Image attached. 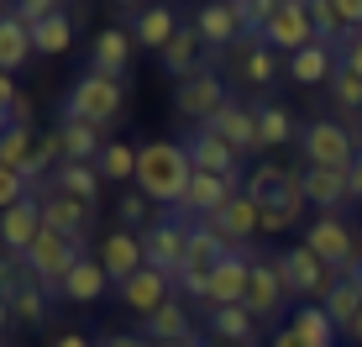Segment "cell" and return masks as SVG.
Here are the masks:
<instances>
[{
  "instance_id": "16",
  "label": "cell",
  "mask_w": 362,
  "mask_h": 347,
  "mask_svg": "<svg viewBox=\"0 0 362 347\" xmlns=\"http://www.w3.org/2000/svg\"><path fill=\"white\" fill-rule=\"evenodd\" d=\"M194 32L205 37L210 53H231L242 42V16H236V6H226V0H205L199 16H194Z\"/></svg>"
},
{
  "instance_id": "35",
  "label": "cell",
  "mask_w": 362,
  "mask_h": 347,
  "mask_svg": "<svg viewBox=\"0 0 362 347\" xmlns=\"http://www.w3.org/2000/svg\"><path fill=\"white\" fill-rule=\"evenodd\" d=\"M32 47L42 58H64L74 47V11H58V16L37 21V27H32Z\"/></svg>"
},
{
  "instance_id": "61",
  "label": "cell",
  "mask_w": 362,
  "mask_h": 347,
  "mask_svg": "<svg viewBox=\"0 0 362 347\" xmlns=\"http://www.w3.org/2000/svg\"><path fill=\"white\" fill-rule=\"evenodd\" d=\"M226 6H242V0H226Z\"/></svg>"
},
{
  "instance_id": "57",
  "label": "cell",
  "mask_w": 362,
  "mask_h": 347,
  "mask_svg": "<svg viewBox=\"0 0 362 347\" xmlns=\"http://www.w3.org/2000/svg\"><path fill=\"white\" fill-rule=\"evenodd\" d=\"M116 6H121V11H136V0H116Z\"/></svg>"
},
{
  "instance_id": "20",
  "label": "cell",
  "mask_w": 362,
  "mask_h": 347,
  "mask_svg": "<svg viewBox=\"0 0 362 347\" xmlns=\"http://www.w3.org/2000/svg\"><path fill=\"white\" fill-rule=\"evenodd\" d=\"M158 64H163V74H173V79H189V74L216 64V53L205 47V37H199L194 27H179V37L158 53Z\"/></svg>"
},
{
  "instance_id": "29",
  "label": "cell",
  "mask_w": 362,
  "mask_h": 347,
  "mask_svg": "<svg viewBox=\"0 0 362 347\" xmlns=\"http://www.w3.org/2000/svg\"><path fill=\"white\" fill-rule=\"evenodd\" d=\"M105 284H110V274L100 268V258L84 253L79 263H74V274L58 284V295H64V300H74V305H95L100 295H105Z\"/></svg>"
},
{
  "instance_id": "17",
  "label": "cell",
  "mask_w": 362,
  "mask_h": 347,
  "mask_svg": "<svg viewBox=\"0 0 362 347\" xmlns=\"http://www.w3.org/2000/svg\"><path fill=\"white\" fill-rule=\"evenodd\" d=\"M37 232H42V200H37V195L16 200L11 210H0V247H6V253L21 258L37 242Z\"/></svg>"
},
{
  "instance_id": "42",
  "label": "cell",
  "mask_w": 362,
  "mask_h": 347,
  "mask_svg": "<svg viewBox=\"0 0 362 347\" xmlns=\"http://www.w3.org/2000/svg\"><path fill=\"white\" fill-rule=\"evenodd\" d=\"M331 101H336V110H346V116H357L362 110V74H352L341 64V58H336V74H331Z\"/></svg>"
},
{
  "instance_id": "4",
  "label": "cell",
  "mask_w": 362,
  "mask_h": 347,
  "mask_svg": "<svg viewBox=\"0 0 362 347\" xmlns=\"http://www.w3.org/2000/svg\"><path fill=\"white\" fill-rule=\"evenodd\" d=\"M79 258H84V242H74V237H64V232L42 227V232H37V242L21 253V263H27V274L42 284V290H58V284L74 274Z\"/></svg>"
},
{
  "instance_id": "44",
  "label": "cell",
  "mask_w": 362,
  "mask_h": 347,
  "mask_svg": "<svg viewBox=\"0 0 362 347\" xmlns=\"http://www.w3.org/2000/svg\"><path fill=\"white\" fill-rule=\"evenodd\" d=\"M16 121H32V110H27V101H21V90L11 84V74H0V137H6Z\"/></svg>"
},
{
  "instance_id": "9",
  "label": "cell",
  "mask_w": 362,
  "mask_h": 347,
  "mask_svg": "<svg viewBox=\"0 0 362 347\" xmlns=\"http://www.w3.org/2000/svg\"><path fill=\"white\" fill-rule=\"evenodd\" d=\"M226 101L231 95H226V84H221L216 69H199V74H189V79H179V90H173V110H179L184 121H194V127H205Z\"/></svg>"
},
{
  "instance_id": "54",
  "label": "cell",
  "mask_w": 362,
  "mask_h": 347,
  "mask_svg": "<svg viewBox=\"0 0 362 347\" xmlns=\"http://www.w3.org/2000/svg\"><path fill=\"white\" fill-rule=\"evenodd\" d=\"M53 347H90V337H84V331H64Z\"/></svg>"
},
{
  "instance_id": "28",
  "label": "cell",
  "mask_w": 362,
  "mask_h": 347,
  "mask_svg": "<svg viewBox=\"0 0 362 347\" xmlns=\"http://www.w3.org/2000/svg\"><path fill=\"white\" fill-rule=\"evenodd\" d=\"M210 337L231 347H257V316L247 305H216L210 311Z\"/></svg>"
},
{
  "instance_id": "14",
  "label": "cell",
  "mask_w": 362,
  "mask_h": 347,
  "mask_svg": "<svg viewBox=\"0 0 362 347\" xmlns=\"http://www.w3.org/2000/svg\"><path fill=\"white\" fill-rule=\"evenodd\" d=\"M263 42L273 47V53H299V47H310V42H320L315 27H310V11H305V0H284L279 6V16L263 27Z\"/></svg>"
},
{
  "instance_id": "49",
  "label": "cell",
  "mask_w": 362,
  "mask_h": 347,
  "mask_svg": "<svg viewBox=\"0 0 362 347\" xmlns=\"http://www.w3.org/2000/svg\"><path fill=\"white\" fill-rule=\"evenodd\" d=\"M336 58H341V64L352 69V74H362V32H352V37H346V42L336 47Z\"/></svg>"
},
{
  "instance_id": "55",
  "label": "cell",
  "mask_w": 362,
  "mask_h": 347,
  "mask_svg": "<svg viewBox=\"0 0 362 347\" xmlns=\"http://www.w3.org/2000/svg\"><path fill=\"white\" fill-rule=\"evenodd\" d=\"M11 321H16V316H11V300H0V331H6Z\"/></svg>"
},
{
  "instance_id": "23",
  "label": "cell",
  "mask_w": 362,
  "mask_h": 347,
  "mask_svg": "<svg viewBox=\"0 0 362 347\" xmlns=\"http://www.w3.org/2000/svg\"><path fill=\"white\" fill-rule=\"evenodd\" d=\"M205 127H210V132H221V137H226L236 153H257V147H263V142H257V106L226 101V106L216 110V116L205 121Z\"/></svg>"
},
{
  "instance_id": "52",
  "label": "cell",
  "mask_w": 362,
  "mask_h": 347,
  "mask_svg": "<svg viewBox=\"0 0 362 347\" xmlns=\"http://www.w3.org/2000/svg\"><path fill=\"white\" fill-rule=\"evenodd\" d=\"M346 190H352V200L362 205V142H357V158H352V169H346Z\"/></svg>"
},
{
  "instance_id": "6",
  "label": "cell",
  "mask_w": 362,
  "mask_h": 347,
  "mask_svg": "<svg viewBox=\"0 0 362 347\" xmlns=\"http://www.w3.org/2000/svg\"><path fill=\"white\" fill-rule=\"evenodd\" d=\"M305 247L320 258V263L331 268L336 279L341 274H352V263L362 258V247H357V232L346 227V221H336V216H315L310 221V232H305Z\"/></svg>"
},
{
  "instance_id": "25",
  "label": "cell",
  "mask_w": 362,
  "mask_h": 347,
  "mask_svg": "<svg viewBox=\"0 0 362 347\" xmlns=\"http://www.w3.org/2000/svg\"><path fill=\"white\" fill-rule=\"evenodd\" d=\"M132 32L127 27H100L95 42H90V69L95 74H110V79H127V64H132Z\"/></svg>"
},
{
  "instance_id": "48",
  "label": "cell",
  "mask_w": 362,
  "mask_h": 347,
  "mask_svg": "<svg viewBox=\"0 0 362 347\" xmlns=\"http://www.w3.org/2000/svg\"><path fill=\"white\" fill-rule=\"evenodd\" d=\"M27 179H21V169H0V210H11L16 200H27Z\"/></svg>"
},
{
  "instance_id": "36",
  "label": "cell",
  "mask_w": 362,
  "mask_h": 347,
  "mask_svg": "<svg viewBox=\"0 0 362 347\" xmlns=\"http://www.w3.org/2000/svg\"><path fill=\"white\" fill-rule=\"evenodd\" d=\"M53 190H64V195H74V200L95 205L100 200V169L95 164H58L53 169Z\"/></svg>"
},
{
  "instance_id": "7",
  "label": "cell",
  "mask_w": 362,
  "mask_h": 347,
  "mask_svg": "<svg viewBox=\"0 0 362 347\" xmlns=\"http://www.w3.org/2000/svg\"><path fill=\"white\" fill-rule=\"evenodd\" d=\"M299 147H305L310 169H336V174H346L352 158H357V137H352V127H341V121H310Z\"/></svg>"
},
{
  "instance_id": "18",
  "label": "cell",
  "mask_w": 362,
  "mask_h": 347,
  "mask_svg": "<svg viewBox=\"0 0 362 347\" xmlns=\"http://www.w3.org/2000/svg\"><path fill=\"white\" fill-rule=\"evenodd\" d=\"M127 32H132V42H136V47H153V53H163V47L173 42V37H179V16H173V6L153 0V6L132 11Z\"/></svg>"
},
{
  "instance_id": "60",
  "label": "cell",
  "mask_w": 362,
  "mask_h": 347,
  "mask_svg": "<svg viewBox=\"0 0 362 347\" xmlns=\"http://www.w3.org/2000/svg\"><path fill=\"white\" fill-rule=\"evenodd\" d=\"M210 347H231V342H210Z\"/></svg>"
},
{
  "instance_id": "21",
  "label": "cell",
  "mask_w": 362,
  "mask_h": 347,
  "mask_svg": "<svg viewBox=\"0 0 362 347\" xmlns=\"http://www.w3.org/2000/svg\"><path fill=\"white\" fill-rule=\"evenodd\" d=\"M231 74L242 84H257V90H263V84L279 79V53H273L263 37H242V42L231 47Z\"/></svg>"
},
{
  "instance_id": "15",
  "label": "cell",
  "mask_w": 362,
  "mask_h": 347,
  "mask_svg": "<svg viewBox=\"0 0 362 347\" xmlns=\"http://www.w3.org/2000/svg\"><path fill=\"white\" fill-rule=\"evenodd\" d=\"M205 227H216V232H221V242H226L231 253H236V247L252 242V232H263V210H257V200H252L247 190H236L231 200H226V210H221V216H210Z\"/></svg>"
},
{
  "instance_id": "31",
  "label": "cell",
  "mask_w": 362,
  "mask_h": 347,
  "mask_svg": "<svg viewBox=\"0 0 362 347\" xmlns=\"http://www.w3.org/2000/svg\"><path fill=\"white\" fill-rule=\"evenodd\" d=\"M32 27L16 16H0V74H21L32 64Z\"/></svg>"
},
{
  "instance_id": "53",
  "label": "cell",
  "mask_w": 362,
  "mask_h": 347,
  "mask_svg": "<svg viewBox=\"0 0 362 347\" xmlns=\"http://www.w3.org/2000/svg\"><path fill=\"white\" fill-rule=\"evenodd\" d=\"M273 347H305V342L294 337V326H279V331H273Z\"/></svg>"
},
{
  "instance_id": "12",
  "label": "cell",
  "mask_w": 362,
  "mask_h": 347,
  "mask_svg": "<svg viewBox=\"0 0 362 347\" xmlns=\"http://www.w3.org/2000/svg\"><path fill=\"white\" fill-rule=\"evenodd\" d=\"M184 153L194 158V169L199 174H221V179H236V169H242V153L221 137V132H210V127H189L184 132Z\"/></svg>"
},
{
  "instance_id": "59",
  "label": "cell",
  "mask_w": 362,
  "mask_h": 347,
  "mask_svg": "<svg viewBox=\"0 0 362 347\" xmlns=\"http://www.w3.org/2000/svg\"><path fill=\"white\" fill-rule=\"evenodd\" d=\"M0 16H11V0H0Z\"/></svg>"
},
{
  "instance_id": "27",
  "label": "cell",
  "mask_w": 362,
  "mask_h": 347,
  "mask_svg": "<svg viewBox=\"0 0 362 347\" xmlns=\"http://www.w3.org/2000/svg\"><path fill=\"white\" fill-rule=\"evenodd\" d=\"M289 326H294V337L305 342V347H336V342H341V326L331 321V311H326L320 300H310V305H294Z\"/></svg>"
},
{
  "instance_id": "5",
  "label": "cell",
  "mask_w": 362,
  "mask_h": 347,
  "mask_svg": "<svg viewBox=\"0 0 362 347\" xmlns=\"http://www.w3.org/2000/svg\"><path fill=\"white\" fill-rule=\"evenodd\" d=\"M273 258H279V274H284V284H289V300L310 305V300H326V295H331L336 274L310 253L305 242H299V247H279Z\"/></svg>"
},
{
  "instance_id": "30",
  "label": "cell",
  "mask_w": 362,
  "mask_h": 347,
  "mask_svg": "<svg viewBox=\"0 0 362 347\" xmlns=\"http://www.w3.org/2000/svg\"><path fill=\"white\" fill-rule=\"evenodd\" d=\"M142 337H147V342H173V347H184V342L194 337V326H189V311L179 305V295H173V300L163 305V311H153V316L142 321Z\"/></svg>"
},
{
  "instance_id": "34",
  "label": "cell",
  "mask_w": 362,
  "mask_h": 347,
  "mask_svg": "<svg viewBox=\"0 0 362 347\" xmlns=\"http://www.w3.org/2000/svg\"><path fill=\"white\" fill-rule=\"evenodd\" d=\"M100 127H84V121H64L58 127V153H64V164H95L100 158Z\"/></svg>"
},
{
  "instance_id": "45",
  "label": "cell",
  "mask_w": 362,
  "mask_h": 347,
  "mask_svg": "<svg viewBox=\"0 0 362 347\" xmlns=\"http://www.w3.org/2000/svg\"><path fill=\"white\" fill-rule=\"evenodd\" d=\"M21 284H27V263H21L16 253H6V247H0V300H16Z\"/></svg>"
},
{
  "instance_id": "1",
  "label": "cell",
  "mask_w": 362,
  "mask_h": 347,
  "mask_svg": "<svg viewBox=\"0 0 362 347\" xmlns=\"http://www.w3.org/2000/svg\"><path fill=\"white\" fill-rule=\"evenodd\" d=\"M194 179V158L184 153V142H147L136 147V190L153 205H179L184 190Z\"/></svg>"
},
{
  "instance_id": "10",
  "label": "cell",
  "mask_w": 362,
  "mask_h": 347,
  "mask_svg": "<svg viewBox=\"0 0 362 347\" xmlns=\"http://www.w3.org/2000/svg\"><path fill=\"white\" fill-rule=\"evenodd\" d=\"M231 195H236V179H221V174H199V169H194L184 200L173 205V216L189 221V227H194V221H210V216H221V210H226Z\"/></svg>"
},
{
  "instance_id": "40",
  "label": "cell",
  "mask_w": 362,
  "mask_h": 347,
  "mask_svg": "<svg viewBox=\"0 0 362 347\" xmlns=\"http://www.w3.org/2000/svg\"><path fill=\"white\" fill-rule=\"evenodd\" d=\"M294 137V116L284 106H257V142L263 147H284Z\"/></svg>"
},
{
  "instance_id": "33",
  "label": "cell",
  "mask_w": 362,
  "mask_h": 347,
  "mask_svg": "<svg viewBox=\"0 0 362 347\" xmlns=\"http://www.w3.org/2000/svg\"><path fill=\"white\" fill-rule=\"evenodd\" d=\"M226 253H231V247L221 242V232L205 227V221H194L189 237H184V268H216ZM184 268H179V274H184Z\"/></svg>"
},
{
  "instance_id": "47",
  "label": "cell",
  "mask_w": 362,
  "mask_h": 347,
  "mask_svg": "<svg viewBox=\"0 0 362 347\" xmlns=\"http://www.w3.org/2000/svg\"><path fill=\"white\" fill-rule=\"evenodd\" d=\"M121 221H127V232L132 227H147V216H153V200H147L142 190H132V195H121V210H116Z\"/></svg>"
},
{
  "instance_id": "50",
  "label": "cell",
  "mask_w": 362,
  "mask_h": 347,
  "mask_svg": "<svg viewBox=\"0 0 362 347\" xmlns=\"http://www.w3.org/2000/svg\"><path fill=\"white\" fill-rule=\"evenodd\" d=\"M331 6H336V16H341L346 32H362V0H331Z\"/></svg>"
},
{
  "instance_id": "13",
  "label": "cell",
  "mask_w": 362,
  "mask_h": 347,
  "mask_svg": "<svg viewBox=\"0 0 362 347\" xmlns=\"http://www.w3.org/2000/svg\"><path fill=\"white\" fill-rule=\"evenodd\" d=\"M252 247H236V253H226L216 263V274H210V311L216 305H247V284H252Z\"/></svg>"
},
{
  "instance_id": "19",
  "label": "cell",
  "mask_w": 362,
  "mask_h": 347,
  "mask_svg": "<svg viewBox=\"0 0 362 347\" xmlns=\"http://www.w3.org/2000/svg\"><path fill=\"white\" fill-rule=\"evenodd\" d=\"M116 295H121V300H127L132 311L147 321L153 311H163V305H168L179 290H173V279H168V274H158V268H142V274H132L127 284H116Z\"/></svg>"
},
{
  "instance_id": "22",
  "label": "cell",
  "mask_w": 362,
  "mask_h": 347,
  "mask_svg": "<svg viewBox=\"0 0 362 347\" xmlns=\"http://www.w3.org/2000/svg\"><path fill=\"white\" fill-rule=\"evenodd\" d=\"M42 227H53V232H64V237L90 247V205L64 195V190H47L42 195Z\"/></svg>"
},
{
  "instance_id": "11",
  "label": "cell",
  "mask_w": 362,
  "mask_h": 347,
  "mask_svg": "<svg viewBox=\"0 0 362 347\" xmlns=\"http://www.w3.org/2000/svg\"><path fill=\"white\" fill-rule=\"evenodd\" d=\"M247 311H252L257 321H279L284 311H289V284H284L279 258H273V253L252 263V284H247Z\"/></svg>"
},
{
  "instance_id": "51",
  "label": "cell",
  "mask_w": 362,
  "mask_h": 347,
  "mask_svg": "<svg viewBox=\"0 0 362 347\" xmlns=\"http://www.w3.org/2000/svg\"><path fill=\"white\" fill-rule=\"evenodd\" d=\"M95 347H153V342H147V337H127V331H105Z\"/></svg>"
},
{
  "instance_id": "38",
  "label": "cell",
  "mask_w": 362,
  "mask_h": 347,
  "mask_svg": "<svg viewBox=\"0 0 362 347\" xmlns=\"http://www.w3.org/2000/svg\"><path fill=\"white\" fill-rule=\"evenodd\" d=\"M11 316H16L21 326H42V321H47V290H42L32 274H27V284L16 290V300H11Z\"/></svg>"
},
{
  "instance_id": "39",
  "label": "cell",
  "mask_w": 362,
  "mask_h": 347,
  "mask_svg": "<svg viewBox=\"0 0 362 347\" xmlns=\"http://www.w3.org/2000/svg\"><path fill=\"white\" fill-rule=\"evenodd\" d=\"M95 169H100V179H136V147L132 142H105Z\"/></svg>"
},
{
  "instance_id": "41",
  "label": "cell",
  "mask_w": 362,
  "mask_h": 347,
  "mask_svg": "<svg viewBox=\"0 0 362 347\" xmlns=\"http://www.w3.org/2000/svg\"><path fill=\"white\" fill-rule=\"evenodd\" d=\"M305 11H310V27H315V37H320L326 47H341L346 37H352V32L341 27V16H336L331 0H305Z\"/></svg>"
},
{
  "instance_id": "2",
  "label": "cell",
  "mask_w": 362,
  "mask_h": 347,
  "mask_svg": "<svg viewBox=\"0 0 362 347\" xmlns=\"http://www.w3.org/2000/svg\"><path fill=\"white\" fill-rule=\"evenodd\" d=\"M247 195L263 210V232H289L299 216H305V195H299V169H279V164H263L252 169L247 179Z\"/></svg>"
},
{
  "instance_id": "43",
  "label": "cell",
  "mask_w": 362,
  "mask_h": 347,
  "mask_svg": "<svg viewBox=\"0 0 362 347\" xmlns=\"http://www.w3.org/2000/svg\"><path fill=\"white\" fill-rule=\"evenodd\" d=\"M32 147H37V132H32V121H16V127L0 137V169H21L32 158Z\"/></svg>"
},
{
  "instance_id": "58",
  "label": "cell",
  "mask_w": 362,
  "mask_h": 347,
  "mask_svg": "<svg viewBox=\"0 0 362 347\" xmlns=\"http://www.w3.org/2000/svg\"><path fill=\"white\" fill-rule=\"evenodd\" d=\"M352 337H357V342H362V316H357V326H352Z\"/></svg>"
},
{
  "instance_id": "8",
  "label": "cell",
  "mask_w": 362,
  "mask_h": 347,
  "mask_svg": "<svg viewBox=\"0 0 362 347\" xmlns=\"http://www.w3.org/2000/svg\"><path fill=\"white\" fill-rule=\"evenodd\" d=\"M184 237H189V221H179L173 210H168V216H158V221H147V227H142V258H147V268H158V274H168L173 284H179Z\"/></svg>"
},
{
  "instance_id": "37",
  "label": "cell",
  "mask_w": 362,
  "mask_h": 347,
  "mask_svg": "<svg viewBox=\"0 0 362 347\" xmlns=\"http://www.w3.org/2000/svg\"><path fill=\"white\" fill-rule=\"evenodd\" d=\"M320 305H326V311H331V321H336V326H341V331H352V326H357V316H362V284L341 274V279L331 284V295H326V300H320Z\"/></svg>"
},
{
  "instance_id": "24",
  "label": "cell",
  "mask_w": 362,
  "mask_h": 347,
  "mask_svg": "<svg viewBox=\"0 0 362 347\" xmlns=\"http://www.w3.org/2000/svg\"><path fill=\"white\" fill-rule=\"evenodd\" d=\"M100 268H105L110 279L116 284H127L132 274H142L147 268V258H142V237H136V232H110L105 242H100Z\"/></svg>"
},
{
  "instance_id": "32",
  "label": "cell",
  "mask_w": 362,
  "mask_h": 347,
  "mask_svg": "<svg viewBox=\"0 0 362 347\" xmlns=\"http://www.w3.org/2000/svg\"><path fill=\"white\" fill-rule=\"evenodd\" d=\"M331 74H336V47H326V42H310L299 53H289V79L294 84H331Z\"/></svg>"
},
{
  "instance_id": "3",
  "label": "cell",
  "mask_w": 362,
  "mask_h": 347,
  "mask_svg": "<svg viewBox=\"0 0 362 347\" xmlns=\"http://www.w3.org/2000/svg\"><path fill=\"white\" fill-rule=\"evenodd\" d=\"M121 106H127V90H121V79L84 69L79 79L69 84V95H64V121L105 127V121H116V116H121Z\"/></svg>"
},
{
  "instance_id": "56",
  "label": "cell",
  "mask_w": 362,
  "mask_h": 347,
  "mask_svg": "<svg viewBox=\"0 0 362 347\" xmlns=\"http://www.w3.org/2000/svg\"><path fill=\"white\" fill-rule=\"evenodd\" d=\"M346 279H357V284H362V258H357V263H352V274H346Z\"/></svg>"
},
{
  "instance_id": "46",
  "label": "cell",
  "mask_w": 362,
  "mask_h": 347,
  "mask_svg": "<svg viewBox=\"0 0 362 347\" xmlns=\"http://www.w3.org/2000/svg\"><path fill=\"white\" fill-rule=\"evenodd\" d=\"M58 11H64V0H11V16L27 21V27H37V21H47V16H58Z\"/></svg>"
},
{
  "instance_id": "26",
  "label": "cell",
  "mask_w": 362,
  "mask_h": 347,
  "mask_svg": "<svg viewBox=\"0 0 362 347\" xmlns=\"http://www.w3.org/2000/svg\"><path fill=\"white\" fill-rule=\"evenodd\" d=\"M299 195H305V205H315L320 216H331L336 205L352 200L346 174H336V169H299Z\"/></svg>"
}]
</instances>
